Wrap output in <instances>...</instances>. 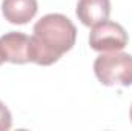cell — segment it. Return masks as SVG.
<instances>
[{
	"label": "cell",
	"mask_w": 132,
	"mask_h": 131,
	"mask_svg": "<svg viewBox=\"0 0 132 131\" xmlns=\"http://www.w3.org/2000/svg\"><path fill=\"white\" fill-rule=\"evenodd\" d=\"M32 62L37 65H52L75 45V25L63 14H46L35 25L32 31Z\"/></svg>",
	"instance_id": "cell-1"
},
{
	"label": "cell",
	"mask_w": 132,
	"mask_h": 131,
	"mask_svg": "<svg viewBox=\"0 0 132 131\" xmlns=\"http://www.w3.org/2000/svg\"><path fill=\"white\" fill-rule=\"evenodd\" d=\"M94 72L104 86H129L132 85V56L118 51L101 54L94 62Z\"/></svg>",
	"instance_id": "cell-2"
},
{
	"label": "cell",
	"mask_w": 132,
	"mask_h": 131,
	"mask_svg": "<svg viewBox=\"0 0 132 131\" xmlns=\"http://www.w3.org/2000/svg\"><path fill=\"white\" fill-rule=\"evenodd\" d=\"M128 40L129 37L126 30L112 20H104L92 26V31L89 34V46L98 53L120 51L128 45Z\"/></svg>",
	"instance_id": "cell-3"
},
{
	"label": "cell",
	"mask_w": 132,
	"mask_h": 131,
	"mask_svg": "<svg viewBox=\"0 0 132 131\" xmlns=\"http://www.w3.org/2000/svg\"><path fill=\"white\" fill-rule=\"evenodd\" d=\"M0 53L5 62L19 65L32 62V40L23 33H8L0 37Z\"/></svg>",
	"instance_id": "cell-4"
},
{
	"label": "cell",
	"mask_w": 132,
	"mask_h": 131,
	"mask_svg": "<svg viewBox=\"0 0 132 131\" xmlns=\"http://www.w3.org/2000/svg\"><path fill=\"white\" fill-rule=\"evenodd\" d=\"M75 14L85 26H95L109 19L111 0H78Z\"/></svg>",
	"instance_id": "cell-5"
},
{
	"label": "cell",
	"mask_w": 132,
	"mask_h": 131,
	"mask_svg": "<svg viewBox=\"0 0 132 131\" xmlns=\"http://www.w3.org/2000/svg\"><path fill=\"white\" fill-rule=\"evenodd\" d=\"M37 0H3L2 14L12 25H25L37 14Z\"/></svg>",
	"instance_id": "cell-6"
},
{
	"label": "cell",
	"mask_w": 132,
	"mask_h": 131,
	"mask_svg": "<svg viewBox=\"0 0 132 131\" xmlns=\"http://www.w3.org/2000/svg\"><path fill=\"white\" fill-rule=\"evenodd\" d=\"M12 125V116L8 106L0 102V131H8Z\"/></svg>",
	"instance_id": "cell-7"
},
{
	"label": "cell",
	"mask_w": 132,
	"mask_h": 131,
	"mask_svg": "<svg viewBox=\"0 0 132 131\" xmlns=\"http://www.w3.org/2000/svg\"><path fill=\"white\" fill-rule=\"evenodd\" d=\"M3 62H5V59H3V56H2V53H0V65H2Z\"/></svg>",
	"instance_id": "cell-8"
},
{
	"label": "cell",
	"mask_w": 132,
	"mask_h": 131,
	"mask_svg": "<svg viewBox=\"0 0 132 131\" xmlns=\"http://www.w3.org/2000/svg\"><path fill=\"white\" fill-rule=\"evenodd\" d=\"M129 116H131V120H132V106H131V113H129Z\"/></svg>",
	"instance_id": "cell-9"
}]
</instances>
